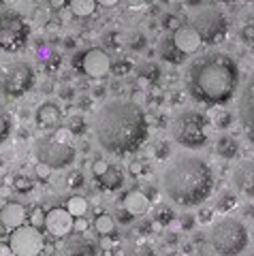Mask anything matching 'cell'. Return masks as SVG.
Here are the masks:
<instances>
[{
	"label": "cell",
	"instance_id": "1",
	"mask_svg": "<svg viewBox=\"0 0 254 256\" xmlns=\"http://www.w3.org/2000/svg\"><path fill=\"white\" fill-rule=\"evenodd\" d=\"M94 137L109 154L126 156L137 152L148 139L146 114L134 100H109L94 116Z\"/></svg>",
	"mask_w": 254,
	"mask_h": 256
},
{
	"label": "cell",
	"instance_id": "2",
	"mask_svg": "<svg viewBox=\"0 0 254 256\" xmlns=\"http://www.w3.org/2000/svg\"><path fill=\"white\" fill-rule=\"evenodd\" d=\"M186 84L194 100L210 107L226 105L240 88V66L224 52H205L190 62Z\"/></svg>",
	"mask_w": 254,
	"mask_h": 256
},
{
	"label": "cell",
	"instance_id": "3",
	"mask_svg": "<svg viewBox=\"0 0 254 256\" xmlns=\"http://www.w3.org/2000/svg\"><path fill=\"white\" fill-rule=\"evenodd\" d=\"M162 190L171 203L180 207H196L214 192V171L205 158L196 154H180L162 173Z\"/></svg>",
	"mask_w": 254,
	"mask_h": 256
},
{
	"label": "cell",
	"instance_id": "4",
	"mask_svg": "<svg viewBox=\"0 0 254 256\" xmlns=\"http://www.w3.org/2000/svg\"><path fill=\"white\" fill-rule=\"evenodd\" d=\"M210 244L220 254H240L248 246V228L242 220L222 216V218L212 222Z\"/></svg>",
	"mask_w": 254,
	"mask_h": 256
},
{
	"label": "cell",
	"instance_id": "5",
	"mask_svg": "<svg viewBox=\"0 0 254 256\" xmlns=\"http://www.w3.org/2000/svg\"><path fill=\"white\" fill-rule=\"evenodd\" d=\"M208 118L194 109H182L171 122V137L186 150H201L208 143Z\"/></svg>",
	"mask_w": 254,
	"mask_h": 256
},
{
	"label": "cell",
	"instance_id": "6",
	"mask_svg": "<svg viewBox=\"0 0 254 256\" xmlns=\"http://www.w3.org/2000/svg\"><path fill=\"white\" fill-rule=\"evenodd\" d=\"M34 150H36L38 160L47 162L54 171L70 166L75 162V156H77V150L70 146L68 139H60L58 134H47V137L36 139Z\"/></svg>",
	"mask_w": 254,
	"mask_h": 256
},
{
	"label": "cell",
	"instance_id": "7",
	"mask_svg": "<svg viewBox=\"0 0 254 256\" xmlns=\"http://www.w3.org/2000/svg\"><path fill=\"white\" fill-rule=\"evenodd\" d=\"M192 28L199 32L201 41L208 45H218L228 34V20L216 6H205L199 9L192 20Z\"/></svg>",
	"mask_w": 254,
	"mask_h": 256
},
{
	"label": "cell",
	"instance_id": "8",
	"mask_svg": "<svg viewBox=\"0 0 254 256\" xmlns=\"http://www.w3.org/2000/svg\"><path fill=\"white\" fill-rule=\"evenodd\" d=\"M28 24L22 20V15L13 11L0 13V52L15 54L22 52L28 43Z\"/></svg>",
	"mask_w": 254,
	"mask_h": 256
},
{
	"label": "cell",
	"instance_id": "9",
	"mask_svg": "<svg viewBox=\"0 0 254 256\" xmlns=\"http://www.w3.org/2000/svg\"><path fill=\"white\" fill-rule=\"evenodd\" d=\"M34 84V68L28 62H13L4 68L2 75V90L6 96H18L26 94Z\"/></svg>",
	"mask_w": 254,
	"mask_h": 256
},
{
	"label": "cell",
	"instance_id": "10",
	"mask_svg": "<svg viewBox=\"0 0 254 256\" xmlns=\"http://www.w3.org/2000/svg\"><path fill=\"white\" fill-rule=\"evenodd\" d=\"M9 246L13 248V254H18V256H36L45 248V239L34 224L32 226L22 224V226L11 230Z\"/></svg>",
	"mask_w": 254,
	"mask_h": 256
},
{
	"label": "cell",
	"instance_id": "11",
	"mask_svg": "<svg viewBox=\"0 0 254 256\" xmlns=\"http://www.w3.org/2000/svg\"><path fill=\"white\" fill-rule=\"evenodd\" d=\"M240 124L244 134L254 146V70L246 79L240 94Z\"/></svg>",
	"mask_w": 254,
	"mask_h": 256
},
{
	"label": "cell",
	"instance_id": "12",
	"mask_svg": "<svg viewBox=\"0 0 254 256\" xmlns=\"http://www.w3.org/2000/svg\"><path fill=\"white\" fill-rule=\"evenodd\" d=\"M82 70L88 77H105L111 70V58L107 56V52H102L100 47H94V50L86 52L82 56Z\"/></svg>",
	"mask_w": 254,
	"mask_h": 256
},
{
	"label": "cell",
	"instance_id": "13",
	"mask_svg": "<svg viewBox=\"0 0 254 256\" xmlns=\"http://www.w3.org/2000/svg\"><path fill=\"white\" fill-rule=\"evenodd\" d=\"M47 233H52L54 237H66L70 230L75 228V220L73 214L68 210H62V207H56V210L45 214V224Z\"/></svg>",
	"mask_w": 254,
	"mask_h": 256
},
{
	"label": "cell",
	"instance_id": "14",
	"mask_svg": "<svg viewBox=\"0 0 254 256\" xmlns=\"http://www.w3.org/2000/svg\"><path fill=\"white\" fill-rule=\"evenodd\" d=\"M233 186L254 198V160H240L233 169Z\"/></svg>",
	"mask_w": 254,
	"mask_h": 256
},
{
	"label": "cell",
	"instance_id": "15",
	"mask_svg": "<svg viewBox=\"0 0 254 256\" xmlns=\"http://www.w3.org/2000/svg\"><path fill=\"white\" fill-rule=\"evenodd\" d=\"M173 41H176V45L186 56L194 54L201 47V43H203L201 36H199V32H196L192 26H180L176 32H173Z\"/></svg>",
	"mask_w": 254,
	"mask_h": 256
},
{
	"label": "cell",
	"instance_id": "16",
	"mask_svg": "<svg viewBox=\"0 0 254 256\" xmlns=\"http://www.w3.org/2000/svg\"><path fill=\"white\" fill-rule=\"evenodd\" d=\"M0 222L11 230L22 226V224L26 222V210H24V205L18 201H9L2 210H0Z\"/></svg>",
	"mask_w": 254,
	"mask_h": 256
},
{
	"label": "cell",
	"instance_id": "17",
	"mask_svg": "<svg viewBox=\"0 0 254 256\" xmlns=\"http://www.w3.org/2000/svg\"><path fill=\"white\" fill-rule=\"evenodd\" d=\"M122 205L128 210L132 216H144L150 212V196L144 190H130L128 194L124 196Z\"/></svg>",
	"mask_w": 254,
	"mask_h": 256
},
{
	"label": "cell",
	"instance_id": "18",
	"mask_svg": "<svg viewBox=\"0 0 254 256\" xmlns=\"http://www.w3.org/2000/svg\"><path fill=\"white\" fill-rule=\"evenodd\" d=\"M158 54H160V58L169 64H182L186 60V54L180 50L173 41V36H162L160 43H158Z\"/></svg>",
	"mask_w": 254,
	"mask_h": 256
},
{
	"label": "cell",
	"instance_id": "19",
	"mask_svg": "<svg viewBox=\"0 0 254 256\" xmlns=\"http://www.w3.org/2000/svg\"><path fill=\"white\" fill-rule=\"evenodd\" d=\"M60 120H62V111L54 102H43L36 109V122L41 126H58Z\"/></svg>",
	"mask_w": 254,
	"mask_h": 256
},
{
	"label": "cell",
	"instance_id": "20",
	"mask_svg": "<svg viewBox=\"0 0 254 256\" xmlns=\"http://www.w3.org/2000/svg\"><path fill=\"white\" fill-rule=\"evenodd\" d=\"M216 154L224 160H233L240 154V143H237V139L231 137V134H220L216 139Z\"/></svg>",
	"mask_w": 254,
	"mask_h": 256
},
{
	"label": "cell",
	"instance_id": "21",
	"mask_svg": "<svg viewBox=\"0 0 254 256\" xmlns=\"http://www.w3.org/2000/svg\"><path fill=\"white\" fill-rule=\"evenodd\" d=\"M212 120V124L218 128V130H226V128H231L233 122H235V116L231 114L228 109H224V105H216V107H212L210 111V116Z\"/></svg>",
	"mask_w": 254,
	"mask_h": 256
},
{
	"label": "cell",
	"instance_id": "22",
	"mask_svg": "<svg viewBox=\"0 0 254 256\" xmlns=\"http://www.w3.org/2000/svg\"><path fill=\"white\" fill-rule=\"evenodd\" d=\"M64 250L68 254H94V252H96V248H94L88 239H84L82 235H77V237L66 239Z\"/></svg>",
	"mask_w": 254,
	"mask_h": 256
},
{
	"label": "cell",
	"instance_id": "23",
	"mask_svg": "<svg viewBox=\"0 0 254 256\" xmlns=\"http://www.w3.org/2000/svg\"><path fill=\"white\" fill-rule=\"evenodd\" d=\"M100 186L105 188V190H118L122 186V182H124V175L120 169H116V166H109V169L100 175Z\"/></svg>",
	"mask_w": 254,
	"mask_h": 256
},
{
	"label": "cell",
	"instance_id": "24",
	"mask_svg": "<svg viewBox=\"0 0 254 256\" xmlns=\"http://www.w3.org/2000/svg\"><path fill=\"white\" fill-rule=\"evenodd\" d=\"M237 205H240V198H237L235 192L224 190V192H222V194L216 198V205H214V210H216L218 214H228V212H233Z\"/></svg>",
	"mask_w": 254,
	"mask_h": 256
},
{
	"label": "cell",
	"instance_id": "25",
	"mask_svg": "<svg viewBox=\"0 0 254 256\" xmlns=\"http://www.w3.org/2000/svg\"><path fill=\"white\" fill-rule=\"evenodd\" d=\"M152 220L158 224V226H171V222L176 220V212L171 210V205L158 203L152 212Z\"/></svg>",
	"mask_w": 254,
	"mask_h": 256
},
{
	"label": "cell",
	"instance_id": "26",
	"mask_svg": "<svg viewBox=\"0 0 254 256\" xmlns=\"http://www.w3.org/2000/svg\"><path fill=\"white\" fill-rule=\"evenodd\" d=\"M94 228H96V233L100 237H107L116 230V218L109 214H98L96 218H94Z\"/></svg>",
	"mask_w": 254,
	"mask_h": 256
},
{
	"label": "cell",
	"instance_id": "27",
	"mask_svg": "<svg viewBox=\"0 0 254 256\" xmlns=\"http://www.w3.org/2000/svg\"><path fill=\"white\" fill-rule=\"evenodd\" d=\"M70 13L77 18H88L96 9V0H70Z\"/></svg>",
	"mask_w": 254,
	"mask_h": 256
},
{
	"label": "cell",
	"instance_id": "28",
	"mask_svg": "<svg viewBox=\"0 0 254 256\" xmlns=\"http://www.w3.org/2000/svg\"><path fill=\"white\" fill-rule=\"evenodd\" d=\"M66 210L73 214V218H82V216L88 214V201L84 196H70L66 203Z\"/></svg>",
	"mask_w": 254,
	"mask_h": 256
},
{
	"label": "cell",
	"instance_id": "29",
	"mask_svg": "<svg viewBox=\"0 0 254 256\" xmlns=\"http://www.w3.org/2000/svg\"><path fill=\"white\" fill-rule=\"evenodd\" d=\"M126 47H128L130 52H144L148 47V38L144 32H128L126 34Z\"/></svg>",
	"mask_w": 254,
	"mask_h": 256
},
{
	"label": "cell",
	"instance_id": "30",
	"mask_svg": "<svg viewBox=\"0 0 254 256\" xmlns=\"http://www.w3.org/2000/svg\"><path fill=\"white\" fill-rule=\"evenodd\" d=\"M11 128H13V120L11 114L6 111V107L0 102V143L6 141V137L11 134Z\"/></svg>",
	"mask_w": 254,
	"mask_h": 256
},
{
	"label": "cell",
	"instance_id": "31",
	"mask_svg": "<svg viewBox=\"0 0 254 256\" xmlns=\"http://www.w3.org/2000/svg\"><path fill=\"white\" fill-rule=\"evenodd\" d=\"M139 77H144L146 82H150V84H156L158 82V77H160V68H158V64H154V62H144L139 66Z\"/></svg>",
	"mask_w": 254,
	"mask_h": 256
},
{
	"label": "cell",
	"instance_id": "32",
	"mask_svg": "<svg viewBox=\"0 0 254 256\" xmlns=\"http://www.w3.org/2000/svg\"><path fill=\"white\" fill-rule=\"evenodd\" d=\"M152 152H154V158L156 160H169L171 158V154H173V148H171V141H156L154 143V148H152Z\"/></svg>",
	"mask_w": 254,
	"mask_h": 256
},
{
	"label": "cell",
	"instance_id": "33",
	"mask_svg": "<svg viewBox=\"0 0 254 256\" xmlns=\"http://www.w3.org/2000/svg\"><path fill=\"white\" fill-rule=\"evenodd\" d=\"M66 128L70 130V134L79 137V134L86 132L88 124H86V118H84V116H73V118H68V126H66Z\"/></svg>",
	"mask_w": 254,
	"mask_h": 256
},
{
	"label": "cell",
	"instance_id": "34",
	"mask_svg": "<svg viewBox=\"0 0 254 256\" xmlns=\"http://www.w3.org/2000/svg\"><path fill=\"white\" fill-rule=\"evenodd\" d=\"M128 171L132 178H141V175H148L150 173V162L144 158H137V160H132V162L128 164Z\"/></svg>",
	"mask_w": 254,
	"mask_h": 256
},
{
	"label": "cell",
	"instance_id": "35",
	"mask_svg": "<svg viewBox=\"0 0 254 256\" xmlns=\"http://www.w3.org/2000/svg\"><path fill=\"white\" fill-rule=\"evenodd\" d=\"M194 222H196V216H192V214H182L178 220H173V222H171V226H173V228L190 230V228H194Z\"/></svg>",
	"mask_w": 254,
	"mask_h": 256
},
{
	"label": "cell",
	"instance_id": "36",
	"mask_svg": "<svg viewBox=\"0 0 254 256\" xmlns=\"http://www.w3.org/2000/svg\"><path fill=\"white\" fill-rule=\"evenodd\" d=\"M111 70H114L118 77H124V75H128L132 70V62L128 58H122V60H118L116 64H111Z\"/></svg>",
	"mask_w": 254,
	"mask_h": 256
},
{
	"label": "cell",
	"instance_id": "37",
	"mask_svg": "<svg viewBox=\"0 0 254 256\" xmlns=\"http://www.w3.org/2000/svg\"><path fill=\"white\" fill-rule=\"evenodd\" d=\"M84 182H86L84 173L82 171H73V173H68V178H66V186L70 190H79V188L84 186Z\"/></svg>",
	"mask_w": 254,
	"mask_h": 256
},
{
	"label": "cell",
	"instance_id": "38",
	"mask_svg": "<svg viewBox=\"0 0 254 256\" xmlns=\"http://www.w3.org/2000/svg\"><path fill=\"white\" fill-rule=\"evenodd\" d=\"M32 180L30 178H24V175H20V178H15V182H13V188L18 190V192H30L32 190Z\"/></svg>",
	"mask_w": 254,
	"mask_h": 256
},
{
	"label": "cell",
	"instance_id": "39",
	"mask_svg": "<svg viewBox=\"0 0 254 256\" xmlns=\"http://www.w3.org/2000/svg\"><path fill=\"white\" fill-rule=\"evenodd\" d=\"M109 162H107V160H102V158H96V160H94V162H92V173L94 175H96V178H100V175L102 173H105L107 169H109Z\"/></svg>",
	"mask_w": 254,
	"mask_h": 256
},
{
	"label": "cell",
	"instance_id": "40",
	"mask_svg": "<svg viewBox=\"0 0 254 256\" xmlns=\"http://www.w3.org/2000/svg\"><path fill=\"white\" fill-rule=\"evenodd\" d=\"M52 171H54V169H52V166L47 164V162H43V160H38V164L34 166V173H36L41 180H47V178H50Z\"/></svg>",
	"mask_w": 254,
	"mask_h": 256
},
{
	"label": "cell",
	"instance_id": "41",
	"mask_svg": "<svg viewBox=\"0 0 254 256\" xmlns=\"http://www.w3.org/2000/svg\"><path fill=\"white\" fill-rule=\"evenodd\" d=\"M240 36L244 38L246 43H254V22L246 24V26L242 28V32H240Z\"/></svg>",
	"mask_w": 254,
	"mask_h": 256
},
{
	"label": "cell",
	"instance_id": "42",
	"mask_svg": "<svg viewBox=\"0 0 254 256\" xmlns=\"http://www.w3.org/2000/svg\"><path fill=\"white\" fill-rule=\"evenodd\" d=\"M132 218H134V216H132L128 210H126L124 205H122V210L118 207V212H116V220H120V224H130V222H132Z\"/></svg>",
	"mask_w": 254,
	"mask_h": 256
},
{
	"label": "cell",
	"instance_id": "43",
	"mask_svg": "<svg viewBox=\"0 0 254 256\" xmlns=\"http://www.w3.org/2000/svg\"><path fill=\"white\" fill-rule=\"evenodd\" d=\"M162 24H164V28L166 30H173V32H176L180 26H182V24H180V18H178V15H164V20H162Z\"/></svg>",
	"mask_w": 254,
	"mask_h": 256
},
{
	"label": "cell",
	"instance_id": "44",
	"mask_svg": "<svg viewBox=\"0 0 254 256\" xmlns=\"http://www.w3.org/2000/svg\"><path fill=\"white\" fill-rule=\"evenodd\" d=\"M154 230V220H141L137 224V233L139 235H150Z\"/></svg>",
	"mask_w": 254,
	"mask_h": 256
},
{
	"label": "cell",
	"instance_id": "45",
	"mask_svg": "<svg viewBox=\"0 0 254 256\" xmlns=\"http://www.w3.org/2000/svg\"><path fill=\"white\" fill-rule=\"evenodd\" d=\"M214 207H201L199 210V216H196V220H201V222H214Z\"/></svg>",
	"mask_w": 254,
	"mask_h": 256
},
{
	"label": "cell",
	"instance_id": "46",
	"mask_svg": "<svg viewBox=\"0 0 254 256\" xmlns=\"http://www.w3.org/2000/svg\"><path fill=\"white\" fill-rule=\"evenodd\" d=\"M32 224H34V226H38V224H45V214L41 210L32 212Z\"/></svg>",
	"mask_w": 254,
	"mask_h": 256
},
{
	"label": "cell",
	"instance_id": "47",
	"mask_svg": "<svg viewBox=\"0 0 254 256\" xmlns=\"http://www.w3.org/2000/svg\"><path fill=\"white\" fill-rule=\"evenodd\" d=\"M118 36H120V34H118V32H109V34H107V45L109 47H120V43H118Z\"/></svg>",
	"mask_w": 254,
	"mask_h": 256
},
{
	"label": "cell",
	"instance_id": "48",
	"mask_svg": "<svg viewBox=\"0 0 254 256\" xmlns=\"http://www.w3.org/2000/svg\"><path fill=\"white\" fill-rule=\"evenodd\" d=\"M13 254V248L6 246V244H0V256H11Z\"/></svg>",
	"mask_w": 254,
	"mask_h": 256
},
{
	"label": "cell",
	"instance_id": "49",
	"mask_svg": "<svg viewBox=\"0 0 254 256\" xmlns=\"http://www.w3.org/2000/svg\"><path fill=\"white\" fill-rule=\"evenodd\" d=\"M75 230H77V233H84V230H88V222L77 220V222H75Z\"/></svg>",
	"mask_w": 254,
	"mask_h": 256
},
{
	"label": "cell",
	"instance_id": "50",
	"mask_svg": "<svg viewBox=\"0 0 254 256\" xmlns=\"http://www.w3.org/2000/svg\"><path fill=\"white\" fill-rule=\"evenodd\" d=\"M144 98H146V94H144V90H134V94H132V98L130 100H134V102H137V105H139V102H144Z\"/></svg>",
	"mask_w": 254,
	"mask_h": 256
},
{
	"label": "cell",
	"instance_id": "51",
	"mask_svg": "<svg viewBox=\"0 0 254 256\" xmlns=\"http://www.w3.org/2000/svg\"><path fill=\"white\" fill-rule=\"evenodd\" d=\"M45 30H47V32H58V30H60V24H58V22H50V24L45 26Z\"/></svg>",
	"mask_w": 254,
	"mask_h": 256
},
{
	"label": "cell",
	"instance_id": "52",
	"mask_svg": "<svg viewBox=\"0 0 254 256\" xmlns=\"http://www.w3.org/2000/svg\"><path fill=\"white\" fill-rule=\"evenodd\" d=\"M60 96H62V98H70V96H73V88H62Z\"/></svg>",
	"mask_w": 254,
	"mask_h": 256
},
{
	"label": "cell",
	"instance_id": "53",
	"mask_svg": "<svg viewBox=\"0 0 254 256\" xmlns=\"http://www.w3.org/2000/svg\"><path fill=\"white\" fill-rule=\"evenodd\" d=\"M120 0H96V4H102V6H116Z\"/></svg>",
	"mask_w": 254,
	"mask_h": 256
},
{
	"label": "cell",
	"instance_id": "54",
	"mask_svg": "<svg viewBox=\"0 0 254 256\" xmlns=\"http://www.w3.org/2000/svg\"><path fill=\"white\" fill-rule=\"evenodd\" d=\"M92 96H94V98H100V96H105V88H94Z\"/></svg>",
	"mask_w": 254,
	"mask_h": 256
},
{
	"label": "cell",
	"instance_id": "55",
	"mask_svg": "<svg viewBox=\"0 0 254 256\" xmlns=\"http://www.w3.org/2000/svg\"><path fill=\"white\" fill-rule=\"evenodd\" d=\"M11 186H0V196H9L11 194Z\"/></svg>",
	"mask_w": 254,
	"mask_h": 256
},
{
	"label": "cell",
	"instance_id": "56",
	"mask_svg": "<svg viewBox=\"0 0 254 256\" xmlns=\"http://www.w3.org/2000/svg\"><path fill=\"white\" fill-rule=\"evenodd\" d=\"M90 102H92V98H82L79 107H82V109H90Z\"/></svg>",
	"mask_w": 254,
	"mask_h": 256
},
{
	"label": "cell",
	"instance_id": "57",
	"mask_svg": "<svg viewBox=\"0 0 254 256\" xmlns=\"http://www.w3.org/2000/svg\"><path fill=\"white\" fill-rule=\"evenodd\" d=\"M52 6L54 9H62V6H64V0H52Z\"/></svg>",
	"mask_w": 254,
	"mask_h": 256
},
{
	"label": "cell",
	"instance_id": "58",
	"mask_svg": "<svg viewBox=\"0 0 254 256\" xmlns=\"http://www.w3.org/2000/svg\"><path fill=\"white\" fill-rule=\"evenodd\" d=\"M184 2H186L188 6H196V4H201L203 0H184Z\"/></svg>",
	"mask_w": 254,
	"mask_h": 256
},
{
	"label": "cell",
	"instance_id": "59",
	"mask_svg": "<svg viewBox=\"0 0 254 256\" xmlns=\"http://www.w3.org/2000/svg\"><path fill=\"white\" fill-rule=\"evenodd\" d=\"M100 244L105 246V248H111V242H109V239H100Z\"/></svg>",
	"mask_w": 254,
	"mask_h": 256
},
{
	"label": "cell",
	"instance_id": "60",
	"mask_svg": "<svg viewBox=\"0 0 254 256\" xmlns=\"http://www.w3.org/2000/svg\"><path fill=\"white\" fill-rule=\"evenodd\" d=\"M2 2H6V4H13V2H18V0H2Z\"/></svg>",
	"mask_w": 254,
	"mask_h": 256
},
{
	"label": "cell",
	"instance_id": "61",
	"mask_svg": "<svg viewBox=\"0 0 254 256\" xmlns=\"http://www.w3.org/2000/svg\"><path fill=\"white\" fill-rule=\"evenodd\" d=\"M162 2H173V0H162Z\"/></svg>",
	"mask_w": 254,
	"mask_h": 256
}]
</instances>
